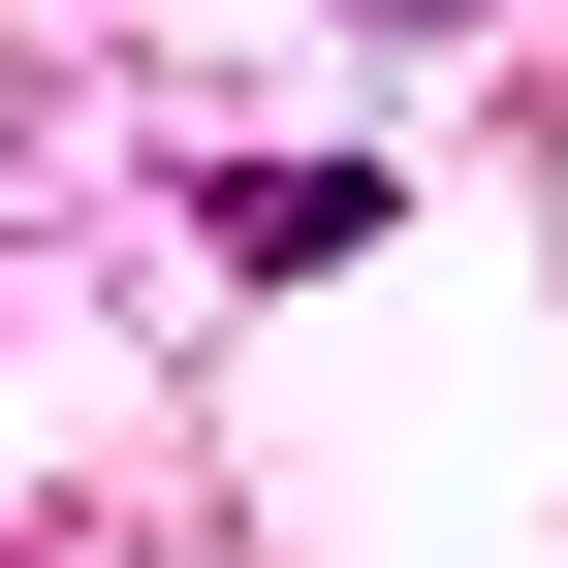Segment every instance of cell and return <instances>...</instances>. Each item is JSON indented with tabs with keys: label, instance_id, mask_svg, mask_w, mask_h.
Here are the masks:
<instances>
[{
	"label": "cell",
	"instance_id": "2",
	"mask_svg": "<svg viewBox=\"0 0 568 568\" xmlns=\"http://www.w3.org/2000/svg\"><path fill=\"white\" fill-rule=\"evenodd\" d=\"M347 32H379V63H443V32H506V0H347Z\"/></svg>",
	"mask_w": 568,
	"mask_h": 568
},
{
	"label": "cell",
	"instance_id": "1",
	"mask_svg": "<svg viewBox=\"0 0 568 568\" xmlns=\"http://www.w3.org/2000/svg\"><path fill=\"white\" fill-rule=\"evenodd\" d=\"M222 253L253 284H347V253H379V159H222Z\"/></svg>",
	"mask_w": 568,
	"mask_h": 568
}]
</instances>
